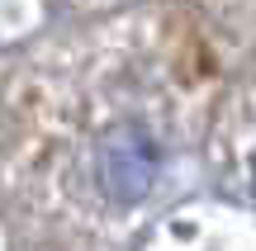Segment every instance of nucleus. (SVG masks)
Instances as JSON below:
<instances>
[{
	"label": "nucleus",
	"instance_id": "1",
	"mask_svg": "<svg viewBox=\"0 0 256 251\" xmlns=\"http://www.w3.org/2000/svg\"><path fill=\"white\" fill-rule=\"evenodd\" d=\"M156 180V147L138 123H114L100 138V190L124 204L142 199Z\"/></svg>",
	"mask_w": 256,
	"mask_h": 251
}]
</instances>
